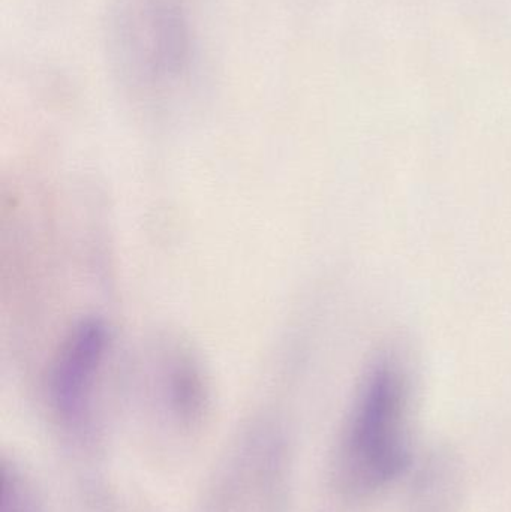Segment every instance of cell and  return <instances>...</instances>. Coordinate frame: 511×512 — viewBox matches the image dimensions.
<instances>
[{
  "label": "cell",
  "mask_w": 511,
  "mask_h": 512,
  "mask_svg": "<svg viewBox=\"0 0 511 512\" xmlns=\"http://www.w3.org/2000/svg\"><path fill=\"white\" fill-rule=\"evenodd\" d=\"M198 0H110L108 62L128 92L174 95L203 65Z\"/></svg>",
  "instance_id": "cell-1"
},
{
  "label": "cell",
  "mask_w": 511,
  "mask_h": 512,
  "mask_svg": "<svg viewBox=\"0 0 511 512\" xmlns=\"http://www.w3.org/2000/svg\"><path fill=\"white\" fill-rule=\"evenodd\" d=\"M339 454L342 486L354 495L383 489L410 465L407 379L395 361H380L366 376Z\"/></svg>",
  "instance_id": "cell-2"
},
{
  "label": "cell",
  "mask_w": 511,
  "mask_h": 512,
  "mask_svg": "<svg viewBox=\"0 0 511 512\" xmlns=\"http://www.w3.org/2000/svg\"><path fill=\"white\" fill-rule=\"evenodd\" d=\"M110 345V330L101 319H83L68 331L51 361L47 382L51 408L60 420H86Z\"/></svg>",
  "instance_id": "cell-3"
},
{
  "label": "cell",
  "mask_w": 511,
  "mask_h": 512,
  "mask_svg": "<svg viewBox=\"0 0 511 512\" xmlns=\"http://www.w3.org/2000/svg\"><path fill=\"white\" fill-rule=\"evenodd\" d=\"M164 391L171 408L183 417L197 414L203 405L200 370L186 352L173 351L164 361Z\"/></svg>",
  "instance_id": "cell-4"
},
{
  "label": "cell",
  "mask_w": 511,
  "mask_h": 512,
  "mask_svg": "<svg viewBox=\"0 0 511 512\" xmlns=\"http://www.w3.org/2000/svg\"><path fill=\"white\" fill-rule=\"evenodd\" d=\"M0 510L2 512H35L21 481L14 474L9 475L6 469H3L2 474Z\"/></svg>",
  "instance_id": "cell-5"
}]
</instances>
